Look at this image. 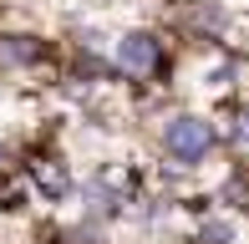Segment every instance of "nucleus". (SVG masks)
<instances>
[{
	"label": "nucleus",
	"mask_w": 249,
	"mask_h": 244,
	"mask_svg": "<svg viewBox=\"0 0 249 244\" xmlns=\"http://www.w3.org/2000/svg\"><path fill=\"white\" fill-rule=\"evenodd\" d=\"M209 142H213V127L203 117H173L163 127V148H168V158L173 163H183V168H194V163L209 153Z\"/></svg>",
	"instance_id": "f257e3e1"
},
{
	"label": "nucleus",
	"mask_w": 249,
	"mask_h": 244,
	"mask_svg": "<svg viewBox=\"0 0 249 244\" xmlns=\"http://www.w3.org/2000/svg\"><path fill=\"white\" fill-rule=\"evenodd\" d=\"M117 61L127 66V71H153V66H158V41L138 31V36H127L117 46Z\"/></svg>",
	"instance_id": "f03ea898"
},
{
	"label": "nucleus",
	"mask_w": 249,
	"mask_h": 244,
	"mask_svg": "<svg viewBox=\"0 0 249 244\" xmlns=\"http://www.w3.org/2000/svg\"><path fill=\"white\" fill-rule=\"evenodd\" d=\"M36 183L46 188V198H66V193H71V178H66V168H56V163H51V168L41 163V168H36Z\"/></svg>",
	"instance_id": "7ed1b4c3"
},
{
	"label": "nucleus",
	"mask_w": 249,
	"mask_h": 244,
	"mask_svg": "<svg viewBox=\"0 0 249 244\" xmlns=\"http://www.w3.org/2000/svg\"><path fill=\"white\" fill-rule=\"evenodd\" d=\"M0 56H10V61H36L41 46H26V36H10V41H0Z\"/></svg>",
	"instance_id": "20e7f679"
},
{
	"label": "nucleus",
	"mask_w": 249,
	"mask_h": 244,
	"mask_svg": "<svg viewBox=\"0 0 249 244\" xmlns=\"http://www.w3.org/2000/svg\"><path fill=\"white\" fill-rule=\"evenodd\" d=\"M229 239H234L229 219H209V224H203V244H229Z\"/></svg>",
	"instance_id": "39448f33"
},
{
	"label": "nucleus",
	"mask_w": 249,
	"mask_h": 244,
	"mask_svg": "<svg viewBox=\"0 0 249 244\" xmlns=\"http://www.w3.org/2000/svg\"><path fill=\"white\" fill-rule=\"evenodd\" d=\"M0 163H5V148H0Z\"/></svg>",
	"instance_id": "423d86ee"
}]
</instances>
